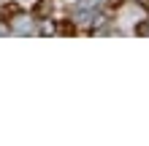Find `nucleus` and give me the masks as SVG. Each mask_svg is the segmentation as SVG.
<instances>
[{"label":"nucleus","instance_id":"nucleus-1","mask_svg":"<svg viewBox=\"0 0 149 146\" xmlns=\"http://www.w3.org/2000/svg\"><path fill=\"white\" fill-rule=\"evenodd\" d=\"M27 19H30V16H16L14 24H11V30L19 33V35H30V33H33V22H27Z\"/></svg>","mask_w":149,"mask_h":146}]
</instances>
